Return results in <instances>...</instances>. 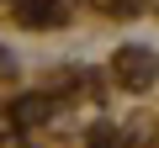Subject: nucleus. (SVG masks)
Instances as JSON below:
<instances>
[{
  "label": "nucleus",
  "instance_id": "nucleus-1",
  "mask_svg": "<svg viewBox=\"0 0 159 148\" xmlns=\"http://www.w3.org/2000/svg\"><path fill=\"white\" fill-rule=\"evenodd\" d=\"M111 69H117V85H127V90H148L159 80V58L148 48H117Z\"/></svg>",
  "mask_w": 159,
  "mask_h": 148
},
{
  "label": "nucleus",
  "instance_id": "nucleus-3",
  "mask_svg": "<svg viewBox=\"0 0 159 148\" xmlns=\"http://www.w3.org/2000/svg\"><path fill=\"white\" fill-rule=\"evenodd\" d=\"M16 122H21V127L48 122V101H43V95H21V101H16Z\"/></svg>",
  "mask_w": 159,
  "mask_h": 148
},
{
  "label": "nucleus",
  "instance_id": "nucleus-2",
  "mask_svg": "<svg viewBox=\"0 0 159 148\" xmlns=\"http://www.w3.org/2000/svg\"><path fill=\"white\" fill-rule=\"evenodd\" d=\"M21 21H27V27H58V21H64V0H27Z\"/></svg>",
  "mask_w": 159,
  "mask_h": 148
},
{
  "label": "nucleus",
  "instance_id": "nucleus-5",
  "mask_svg": "<svg viewBox=\"0 0 159 148\" xmlns=\"http://www.w3.org/2000/svg\"><path fill=\"white\" fill-rule=\"evenodd\" d=\"M11 69H16V63H11V53H6V48H0V74H11Z\"/></svg>",
  "mask_w": 159,
  "mask_h": 148
},
{
  "label": "nucleus",
  "instance_id": "nucleus-4",
  "mask_svg": "<svg viewBox=\"0 0 159 148\" xmlns=\"http://www.w3.org/2000/svg\"><path fill=\"white\" fill-rule=\"evenodd\" d=\"M90 148H117V127H111V122L90 127Z\"/></svg>",
  "mask_w": 159,
  "mask_h": 148
}]
</instances>
